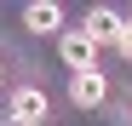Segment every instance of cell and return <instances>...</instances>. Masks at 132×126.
Listing matches in <instances>:
<instances>
[{
    "label": "cell",
    "instance_id": "cell-3",
    "mask_svg": "<svg viewBox=\"0 0 132 126\" xmlns=\"http://www.w3.org/2000/svg\"><path fill=\"white\" fill-rule=\"evenodd\" d=\"M23 29L57 34V29H63V6H57V0H35V6H23Z\"/></svg>",
    "mask_w": 132,
    "mask_h": 126
},
{
    "label": "cell",
    "instance_id": "cell-5",
    "mask_svg": "<svg viewBox=\"0 0 132 126\" xmlns=\"http://www.w3.org/2000/svg\"><path fill=\"white\" fill-rule=\"evenodd\" d=\"M80 29L92 34L98 46H103V40H115V34H121V12H115V6H92V12H86V23H80Z\"/></svg>",
    "mask_w": 132,
    "mask_h": 126
},
{
    "label": "cell",
    "instance_id": "cell-6",
    "mask_svg": "<svg viewBox=\"0 0 132 126\" xmlns=\"http://www.w3.org/2000/svg\"><path fill=\"white\" fill-rule=\"evenodd\" d=\"M115 46H121V57H132V17H121V34H115Z\"/></svg>",
    "mask_w": 132,
    "mask_h": 126
},
{
    "label": "cell",
    "instance_id": "cell-4",
    "mask_svg": "<svg viewBox=\"0 0 132 126\" xmlns=\"http://www.w3.org/2000/svg\"><path fill=\"white\" fill-rule=\"evenodd\" d=\"M69 97L80 103V109H98V103L109 97V80H103L98 69H92V75H75V80H69Z\"/></svg>",
    "mask_w": 132,
    "mask_h": 126
},
{
    "label": "cell",
    "instance_id": "cell-7",
    "mask_svg": "<svg viewBox=\"0 0 132 126\" xmlns=\"http://www.w3.org/2000/svg\"><path fill=\"white\" fill-rule=\"evenodd\" d=\"M0 75H6V69H0Z\"/></svg>",
    "mask_w": 132,
    "mask_h": 126
},
{
    "label": "cell",
    "instance_id": "cell-1",
    "mask_svg": "<svg viewBox=\"0 0 132 126\" xmlns=\"http://www.w3.org/2000/svg\"><path fill=\"white\" fill-rule=\"evenodd\" d=\"M6 126H46V92L40 86H17L6 103Z\"/></svg>",
    "mask_w": 132,
    "mask_h": 126
},
{
    "label": "cell",
    "instance_id": "cell-2",
    "mask_svg": "<svg viewBox=\"0 0 132 126\" xmlns=\"http://www.w3.org/2000/svg\"><path fill=\"white\" fill-rule=\"evenodd\" d=\"M57 57H63V69L92 75V69H98V40L86 34V29H75V34H63V40H57Z\"/></svg>",
    "mask_w": 132,
    "mask_h": 126
}]
</instances>
